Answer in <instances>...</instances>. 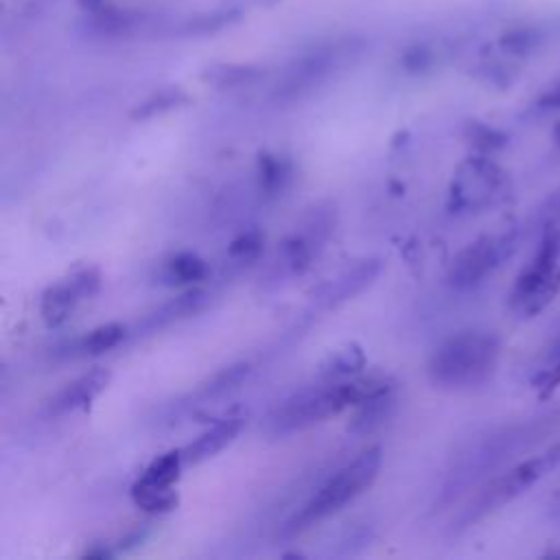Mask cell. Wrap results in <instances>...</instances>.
<instances>
[{"label": "cell", "mask_w": 560, "mask_h": 560, "mask_svg": "<svg viewBox=\"0 0 560 560\" xmlns=\"http://www.w3.org/2000/svg\"><path fill=\"white\" fill-rule=\"evenodd\" d=\"M182 448L158 455L144 472L131 486L133 503L149 514H164L177 505V492L173 490L175 481L184 468Z\"/></svg>", "instance_id": "8"}, {"label": "cell", "mask_w": 560, "mask_h": 560, "mask_svg": "<svg viewBox=\"0 0 560 560\" xmlns=\"http://www.w3.org/2000/svg\"><path fill=\"white\" fill-rule=\"evenodd\" d=\"M538 221L542 223V228H553L560 223V188H556L545 203L538 210Z\"/></svg>", "instance_id": "25"}, {"label": "cell", "mask_w": 560, "mask_h": 560, "mask_svg": "<svg viewBox=\"0 0 560 560\" xmlns=\"http://www.w3.org/2000/svg\"><path fill=\"white\" fill-rule=\"evenodd\" d=\"M125 337H127V328L122 324H118V322L101 324V326L92 328L88 335H83L70 348V352L77 357H98L103 352H109L118 343H122Z\"/></svg>", "instance_id": "16"}, {"label": "cell", "mask_w": 560, "mask_h": 560, "mask_svg": "<svg viewBox=\"0 0 560 560\" xmlns=\"http://www.w3.org/2000/svg\"><path fill=\"white\" fill-rule=\"evenodd\" d=\"M210 302V293L206 289L192 287L188 291H184L182 295L168 300L166 304H162L160 308H155L153 313H149L140 324H138V332H153L160 328L171 326L173 322L186 319L199 311L206 308V304Z\"/></svg>", "instance_id": "13"}, {"label": "cell", "mask_w": 560, "mask_h": 560, "mask_svg": "<svg viewBox=\"0 0 560 560\" xmlns=\"http://www.w3.org/2000/svg\"><path fill=\"white\" fill-rule=\"evenodd\" d=\"M241 429H243V418L217 420L212 427H208L201 435H197L190 444H186L182 448L184 464L186 466H195V464H201V462L214 457L228 444H232L236 440Z\"/></svg>", "instance_id": "12"}, {"label": "cell", "mask_w": 560, "mask_h": 560, "mask_svg": "<svg viewBox=\"0 0 560 560\" xmlns=\"http://www.w3.org/2000/svg\"><path fill=\"white\" fill-rule=\"evenodd\" d=\"M249 374V363L241 361V363H232L223 370H219L217 374H212V378H208L201 387H199V398H219L232 389H236L245 376Z\"/></svg>", "instance_id": "19"}, {"label": "cell", "mask_w": 560, "mask_h": 560, "mask_svg": "<svg viewBox=\"0 0 560 560\" xmlns=\"http://www.w3.org/2000/svg\"><path fill=\"white\" fill-rule=\"evenodd\" d=\"M365 368V354L359 343H343L330 350L324 361L319 363V374L328 381L354 376Z\"/></svg>", "instance_id": "15"}, {"label": "cell", "mask_w": 560, "mask_h": 560, "mask_svg": "<svg viewBox=\"0 0 560 560\" xmlns=\"http://www.w3.org/2000/svg\"><path fill=\"white\" fill-rule=\"evenodd\" d=\"M560 293V230L545 228V234L518 271L510 289V308L521 317H534L545 311Z\"/></svg>", "instance_id": "4"}, {"label": "cell", "mask_w": 560, "mask_h": 560, "mask_svg": "<svg viewBox=\"0 0 560 560\" xmlns=\"http://www.w3.org/2000/svg\"><path fill=\"white\" fill-rule=\"evenodd\" d=\"M551 466H553V462L545 453V455H538V457H529V459L512 466L510 470L492 477L486 486L479 488V492L459 512V516L455 521V527L457 529L470 527L477 521L492 514L494 510L503 508L505 503H510L512 499L523 494L529 486H534Z\"/></svg>", "instance_id": "6"}, {"label": "cell", "mask_w": 560, "mask_h": 560, "mask_svg": "<svg viewBox=\"0 0 560 560\" xmlns=\"http://www.w3.org/2000/svg\"><path fill=\"white\" fill-rule=\"evenodd\" d=\"M556 510H560V492L556 494Z\"/></svg>", "instance_id": "30"}, {"label": "cell", "mask_w": 560, "mask_h": 560, "mask_svg": "<svg viewBox=\"0 0 560 560\" xmlns=\"http://www.w3.org/2000/svg\"><path fill=\"white\" fill-rule=\"evenodd\" d=\"M101 280H103L101 271L92 265L72 269L66 278L44 289L42 302H39L42 319L50 328L66 324L81 302L94 298L101 291Z\"/></svg>", "instance_id": "9"}, {"label": "cell", "mask_w": 560, "mask_h": 560, "mask_svg": "<svg viewBox=\"0 0 560 560\" xmlns=\"http://www.w3.org/2000/svg\"><path fill=\"white\" fill-rule=\"evenodd\" d=\"M389 389H396V383L389 376H352L339 383L311 385L278 402L265 427L267 433L276 438L291 435Z\"/></svg>", "instance_id": "1"}, {"label": "cell", "mask_w": 560, "mask_h": 560, "mask_svg": "<svg viewBox=\"0 0 560 560\" xmlns=\"http://www.w3.org/2000/svg\"><path fill=\"white\" fill-rule=\"evenodd\" d=\"M184 101H186V96H184L179 90H164V92L155 94L153 98L144 101L142 105H138L131 116H133V118H142V120H144V118H153V116H158V114H164V112L177 107V105L184 103Z\"/></svg>", "instance_id": "22"}, {"label": "cell", "mask_w": 560, "mask_h": 560, "mask_svg": "<svg viewBox=\"0 0 560 560\" xmlns=\"http://www.w3.org/2000/svg\"><path fill=\"white\" fill-rule=\"evenodd\" d=\"M558 109H560V81H556L553 85H549V88L534 101V112L549 114V112H558Z\"/></svg>", "instance_id": "26"}, {"label": "cell", "mask_w": 560, "mask_h": 560, "mask_svg": "<svg viewBox=\"0 0 560 560\" xmlns=\"http://www.w3.org/2000/svg\"><path fill=\"white\" fill-rule=\"evenodd\" d=\"M560 359V335L553 339L549 352H547V361H558Z\"/></svg>", "instance_id": "27"}, {"label": "cell", "mask_w": 560, "mask_h": 560, "mask_svg": "<svg viewBox=\"0 0 560 560\" xmlns=\"http://www.w3.org/2000/svg\"><path fill=\"white\" fill-rule=\"evenodd\" d=\"M293 175L291 162L280 155L262 153L258 158V186L265 197L280 195Z\"/></svg>", "instance_id": "17"}, {"label": "cell", "mask_w": 560, "mask_h": 560, "mask_svg": "<svg viewBox=\"0 0 560 560\" xmlns=\"http://www.w3.org/2000/svg\"><path fill=\"white\" fill-rule=\"evenodd\" d=\"M381 273V260L378 258H365L354 262L352 267L343 269L339 276L326 280L317 291L313 293V302L317 308H335L343 304L346 300L359 295L363 289H368L374 278Z\"/></svg>", "instance_id": "10"}, {"label": "cell", "mask_w": 560, "mask_h": 560, "mask_svg": "<svg viewBox=\"0 0 560 560\" xmlns=\"http://www.w3.org/2000/svg\"><path fill=\"white\" fill-rule=\"evenodd\" d=\"M547 455H549V457H551V462H553V466H556V464H560V444H558V446H553V448H551V451H547Z\"/></svg>", "instance_id": "28"}, {"label": "cell", "mask_w": 560, "mask_h": 560, "mask_svg": "<svg viewBox=\"0 0 560 560\" xmlns=\"http://www.w3.org/2000/svg\"><path fill=\"white\" fill-rule=\"evenodd\" d=\"M466 138L479 153H490L505 144V136L501 131H497L488 125H481V122H470Z\"/></svg>", "instance_id": "23"}, {"label": "cell", "mask_w": 560, "mask_h": 560, "mask_svg": "<svg viewBox=\"0 0 560 560\" xmlns=\"http://www.w3.org/2000/svg\"><path fill=\"white\" fill-rule=\"evenodd\" d=\"M516 241L518 232L508 230L501 234H483L468 243L451 262V287L466 291L481 284L497 267H501L514 254Z\"/></svg>", "instance_id": "7"}, {"label": "cell", "mask_w": 560, "mask_h": 560, "mask_svg": "<svg viewBox=\"0 0 560 560\" xmlns=\"http://www.w3.org/2000/svg\"><path fill=\"white\" fill-rule=\"evenodd\" d=\"M109 378H112V374L105 368L88 370L85 374L66 383L55 394V398L50 400V411L52 413H70L77 409H85L107 387Z\"/></svg>", "instance_id": "11"}, {"label": "cell", "mask_w": 560, "mask_h": 560, "mask_svg": "<svg viewBox=\"0 0 560 560\" xmlns=\"http://www.w3.org/2000/svg\"><path fill=\"white\" fill-rule=\"evenodd\" d=\"M396 405H398L396 389H389L385 394H378L374 398L359 402L357 411L348 424V431H352L357 435H370V433L378 431L394 416Z\"/></svg>", "instance_id": "14"}, {"label": "cell", "mask_w": 560, "mask_h": 560, "mask_svg": "<svg viewBox=\"0 0 560 560\" xmlns=\"http://www.w3.org/2000/svg\"><path fill=\"white\" fill-rule=\"evenodd\" d=\"M558 385H560V359L558 361H547V365L534 378V387H538L542 394H549Z\"/></svg>", "instance_id": "24"}, {"label": "cell", "mask_w": 560, "mask_h": 560, "mask_svg": "<svg viewBox=\"0 0 560 560\" xmlns=\"http://www.w3.org/2000/svg\"><path fill=\"white\" fill-rule=\"evenodd\" d=\"M383 464V451L381 446H370L361 451L354 459L343 464L335 475H330L315 494L282 525V538H295L317 523L330 518L343 505L354 501L359 494H363L374 479L378 477Z\"/></svg>", "instance_id": "3"}, {"label": "cell", "mask_w": 560, "mask_h": 560, "mask_svg": "<svg viewBox=\"0 0 560 560\" xmlns=\"http://www.w3.org/2000/svg\"><path fill=\"white\" fill-rule=\"evenodd\" d=\"M542 42V33L538 28L525 26V28H514L501 37V48L510 55H527L532 52L538 44Z\"/></svg>", "instance_id": "21"}, {"label": "cell", "mask_w": 560, "mask_h": 560, "mask_svg": "<svg viewBox=\"0 0 560 560\" xmlns=\"http://www.w3.org/2000/svg\"><path fill=\"white\" fill-rule=\"evenodd\" d=\"M501 341L488 330H462L446 337L427 363L429 381L442 389H468L486 383L499 363Z\"/></svg>", "instance_id": "2"}, {"label": "cell", "mask_w": 560, "mask_h": 560, "mask_svg": "<svg viewBox=\"0 0 560 560\" xmlns=\"http://www.w3.org/2000/svg\"><path fill=\"white\" fill-rule=\"evenodd\" d=\"M265 245V234L260 230L241 232L228 247V256L236 262H252L260 256Z\"/></svg>", "instance_id": "20"}, {"label": "cell", "mask_w": 560, "mask_h": 560, "mask_svg": "<svg viewBox=\"0 0 560 560\" xmlns=\"http://www.w3.org/2000/svg\"><path fill=\"white\" fill-rule=\"evenodd\" d=\"M551 136H553V142H556V147H560V120L553 125V131H551Z\"/></svg>", "instance_id": "29"}, {"label": "cell", "mask_w": 560, "mask_h": 560, "mask_svg": "<svg viewBox=\"0 0 560 560\" xmlns=\"http://www.w3.org/2000/svg\"><path fill=\"white\" fill-rule=\"evenodd\" d=\"M508 192L505 171L486 153L466 158L453 173L448 186L451 212H479Z\"/></svg>", "instance_id": "5"}, {"label": "cell", "mask_w": 560, "mask_h": 560, "mask_svg": "<svg viewBox=\"0 0 560 560\" xmlns=\"http://www.w3.org/2000/svg\"><path fill=\"white\" fill-rule=\"evenodd\" d=\"M164 276L168 282L177 284H192L208 276V265L195 252H179L166 260Z\"/></svg>", "instance_id": "18"}]
</instances>
